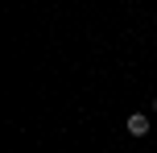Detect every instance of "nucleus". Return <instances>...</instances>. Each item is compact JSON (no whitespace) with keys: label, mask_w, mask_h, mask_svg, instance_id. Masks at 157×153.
I'll return each instance as SVG.
<instances>
[{"label":"nucleus","mask_w":157,"mask_h":153,"mask_svg":"<svg viewBox=\"0 0 157 153\" xmlns=\"http://www.w3.org/2000/svg\"><path fill=\"white\" fill-rule=\"evenodd\" d=\"M128 132H132V137H145V132H149V116L132 112V116H128Z\"/></svg>","instance_id":"nucleus-1"},{"label":"nucleus","mask_w":157,"mask_h":153,"mask_svg":"<svg viewBox=\"0 0 157 153\" xmlns=\"http://www.w3.org/2000/svg\"><path fill=\"white\" fill-rule=\"evenodd\" d=\"M153 112H157V99H153Z\"/></svg>","instance_id":"nucleus-2"}]
</instances>
